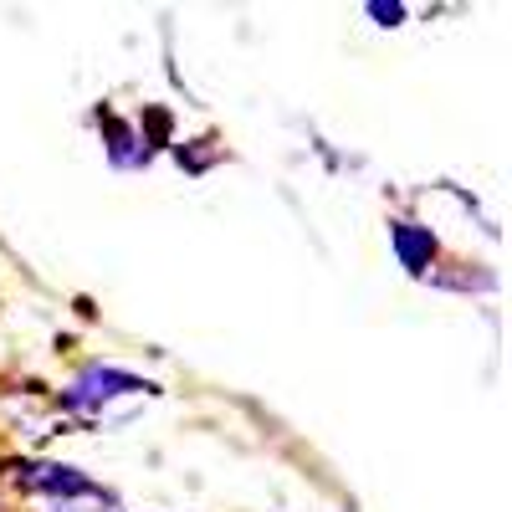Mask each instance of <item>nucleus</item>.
<instances>
[{"mask_svg":"<svg viewBox=\"0 0 512 512\" xmlns=\"http://www.w3.org/2000/svg\"><path fill=\"white\" fill-rule=\"evenodd\" d=\"M123 395H154V384H149V379H134V374H123V369L93 364L88 374H77V379L67 384L62 405H67L72 415H82V420H98L103 405H113V400H123Z\"/></svg>","mask_w":512,"mask_h":512,"instance_id":"obj_1","label":"nucleus"},{"mask_svg":"<svg viewBox=\"0 0 512 512\" xmlns=\"http://www.w3.org/2000/svg\"><path fill=\"white\" fill-rule=\"evenodd\" d=\"M390 241H395V256H400V267L405 272H425L431 267V256H436V236L425 231V226H415V221H395V231H390Z\"/></svg>","mask_w":512,"mask_h":512,"instance_id":"obj_2","label":"nucleus"},{"mask_svg":"<svg viewBox=\"0 0 512 512\" xmlns=\"http://www.w3.org/2000/svg\"><path fill=\"white\" fill-rule=\"evenodd\" d=\"M369 16H374L379 26H400V21H405V6H384V0H374Z\"/></svg>","mask_w":512,"mask_h":512,"instance_id":"obj_3","label":"nucleus"}]
</instances>
